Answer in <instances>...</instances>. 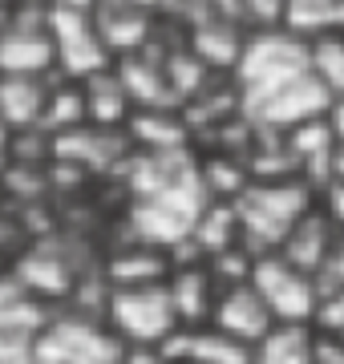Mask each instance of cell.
<instances>
[{"instance_id":"5","label":"cell","mask_w":344,"mask_h":364,"mask_svg":"<svg viewBox=\"0 0 344 364\" xmlns=\"http://www.w3.org/2000/svg\"><path fill=\"white\" fill-rule=\"evenodd\" d=\"M49 37H53V53H57V73L61 81L85 85L90 77L114 69V57L97 37L93 25V4H49Z\"/></svg>"},{"instance_id":"2","label":"cell","mask_w":344,"mask_h":364,"mask_svg":"<svg viewBox=\"0 0 344 364\" xmlns=\"http://www.w3.org/2000/svg\"><path fill=\"white\" fill-rule=\"evenodd\" d=\"M118 174L130 191V210H126L130 243H146L171 255L178 243L190 239L195 223L211 207L199 178V158L190 150H178V154L134 150Z\"/></svg>"},{"instance_id":"18","label":"cell","mask_w":344,"mask_h":364,"mask_svg":"<svg viewBox=\"0 0 344 364\" xmlns=\"http://www.w3.org/2000/svg\"><path fill=\"white\" fill-rule=\"evenodd\" d=\"M81 90H85V122L90 126H97V130H126L134 105H130V97H126L114 69L90 77Z\"/></svg>"},{"instance_id":"31","label":"cell","mask_w":344,"mask_h":364,"mask_svg":"<svg viewBox=\"0 0 344 364\" xmlns=\"http://www.w3.org/2000/svg\"><path fill=\"white\" fill-rule=\"evenodd\" d=\"M4 162H9V158H4V150H0V174H4Z\"/></svg>"},{"instance_id":"20","label":"cell","mask_w":344,"mask_h":364,"mask_svg":"<svg viewBox=\"0 0 344 364\" xmlns=\"http://www.w3.org/2000/svg\"><path fill=\"white\" fill-rule=\"evenodd\" d=\"M199 178L211 203H235L252 182V170H247V158L211 154V158H199Z\"/></svg>"},{"instance_id":"21","label":"cell","mask_w":344,"mask_h":364,"mask_svg":"<svg viewBox=\"0 0 344 364\" xmlns=\"http://www.w3.org/2000/svg\"><path fill=\"white\" fill-rule=\"evenodd\" d=\"M190 243L199 247L203 259H215L223 251L239 247V219H235V207L231 203H211L203 210V219L195 223L190 231Z\"/></svg>"},{"instance_id":"27","label":"cell","mask_w":344,"mask_h":364,"mask_svg":"<svg viewBox=\"0 0 344 364\" xmlns=\"http://www.w3.org/2000/svg\"><path fill=\"white\" fill-rule=\"evenodd\" d=\"M118 364H171L162 356V348H142V344H126Z\"/></svg>"},{"instance_id":"22","label":"cell","mask_w":344,"mask_h":364,"mask_svg":"<svg viewBox=\"0 0 344 364\" xmlns=\"http://www.w3.org/2000/svg\"><path fill=\"white\" fill-rule=\"evenodd\" d=\"M85 122V90L73 85V81H61L49 90V102H45V117H41V130L49 138H61V134H73Z\"/></svg>"},{"instance_id":"13","label":"cell","mask_w":344,"mask_h":364,"mask_svg":"<svg viewBox=\"0 0 344 364\" xmlns=\"http://www.w3.org/2000/svg\"><path fill=\"white\" fill-rule=\"evenodd\" d=\"M166 296L174 304L178 328H207L215 312V299H219V287H215L207 263H195V267H171Z\"/></svg>"},{"instance_id":"19","label":"cell","mask_w":344,"mask_h":364,"mask_svg":"<svg viewBox=\"0 0 344 364\" xmlns=\"http://www.w3.org/2000/svg\"><path fill=\"white\" fill-rule=\"evenodd\" d=\"M252 364H316V328L276 324L252 348Z\"/></svg>"},{"instance_id":"3","label":"cell","mask_w":344,"mask_h":364,"mask_svg":"<svg viewBox=\"0 0 344 364\" xmlns=\"http://www.w3.org/2000/svg\"><path fill=\"white\" fill-rule=\"evenodd\" d=\"M239 219V247L255 259L276 255L296 223L316 210V191L300 178L288 182H247V191L231 203Z\"/></svg>"},{"instance_id":"28","label":"cell","mask_w":344,"mask_h":364,"mask_svg":"<svg viewBox=\"0 0 344 364\" xmlns=\"http://www.w3.org/2000/svg\"><path fill=\"white\" fill-rule=\"evenodd\" d=\"M316 364H344V340H332L316 332Z\"/></svg>"},{"instance_id":"24","label":"cell","mask_w":344,"mask_h":364,"mask_svg":"<svg viewBox=\"0 0 344 364\" xmlns=\"http://www.w3.org/2000/svg\"><path fill=\"white\" fill-rule=\"evenodd\" d=\"M316 332L332 340H344V287L324 291L320 296V312H316Z\"/></svg>"},{"instance_id":"32","label":"cell","mask_w":344,"mask_h":364,"mask_svg":"<svg viewBox=\"0 0 344 364\" xmlns=\"http://www.w3.org/2000/svg\"><path fill=\"white\" fill-rule=\"evenodd\" d=\"M0 275H4V267H0Z\"/></svg>"},{"instance_id":"16","label":"cell","mask_w":344,"mask_h":364,"mask_svg":"<svg viewBox=\"0 0 344 364\" xmlns=\"http://www.w3.org/2000/svg\"><path fill=\"white\" fill-rule=\"evenodd\" d=\"M114 73H118L122 90H126L134 109H178L171 85H166V73H162V61L138 53V57L114 61Z\"/></svg>"},{"instance_id":"15","label":"cell","mask_w":344,"mask_h":364,"mask_svg":"<svg viewBox=\"0 0 344 364\" xmlns=\"http://www.w3.org/2000/svg\"><path fill=\"white\" fill-rule=\"evenodd\" d=\"M126 138L138 154H178L186 150L190 122L178 109H134L126 122Z\"/></svg>"},{"instance_id":"10","label":"cell","mask_w":344,"mask_h":364,"mask_svg":"<svg viewBox=\"0 0 344 364\" xmlns=\"http://www.w3.org/2000/svg\"><path fill=\"white\" fill-rule=\"evenodd\" d=\"M211 328L223 332V336H231V340H239V344H247V348H255L276 328V320L267 312V304L259 299V291L252 284H243V287L219 291L215 312H211Z\"/></svg>"},{"instance_id":"17","label":"cell","mask_w":344,"mask_h":364,"mask_svg":"<svg viewBox=\"0 0 344 364\" xmlns=\"http://www.w3.org/2000/svg\"><path fill=\"white\" fill-rule=\"evenodd\" d=\"M45 102H49V81L0 77V130L4 134L41 130Z\"/></svg>"},{"instance_id":"4","label":"cell","mask_w":344,"mask_h":364,"mask_svg":"<svg viewBox=\"0 0 344 364\" xmlns=\"http://www.w3.org/2000/svg\"><path fill=\"white\" fill-rule=\"evenodd\" d=\"M122 344L102 316L90 312H57L41 328L33 364H118Z\"/></svg>"},{"instance_id":"8","label":"cell","mask_w":344,"mask_h":364,"mask_svg":"<svg viewBox=\"0 0 344 364\" xmlns=\"http://www.w3.org/2000/svg\"><path fill=\"white\" fill-rule=\"evenodd\" d=\"M49 316L53 312L28 296L9 272L0 275V364H33V348Z\"/></svg>"},{"instance_id":"1","label":"cell","mask_w":344,"mask_h":364,"mask_svg":"<svg viewBox=\"0 0 344 364\" xmlns=\"http://www.w3.org/2000/svg\"><path fill=\"white\" fill-rule=\"evenodd\" d=\"M239 97V117L255 134H291L296 126L328 117L332 97L312 73L308 41L288 28H264L247 33L243 57L231 73Z\"/></svg>"},{"instance_id":"30","label":"cell","mask_w":344,"mask_h":364,"mask_svg":"<svg viewBox=\"0 0 344 364\" xmlns=\"http://www.w3.org/2000/svg\"><path fill=\"white\" fill-rule=\"evenodd\" d=\"M332 178L344 182V150H336V158H332Z\"/></svg>"},{"instance_id":"6","label":"cell","mask_w":344,"mask_h":364,"mask_svg":"<svg viewBox=\"0 0 344 364\" xmlns=\"http://www.w3.org/2000/svg\"><path fill=\"white\" fill-rule=\"evenodd\" d=\"M102 320L122 344H142V348H162L178 332V316H174V304L166 296V284L109 291Z\"/></svg>"},{"instance_id":"25","label":"cell","mask_w":344,"mask_h":364,"mask_svg":"<svg viewBox=\"0 0 344 364\" xmlns=\"http://www.w3.org/2000/svg\"><path fill=\"white\" fill-rule=\"evenodd\" d=\"M316 198H320V207H316V210L324 215V219H328V227H332L336 235H344V182L332 178Z\"/></svg>"},{"instance_id":"14","label":"cell","mask_w":344,"mask_h":364,"mask_svg":"<svg viewBox=\"0 0 344 364\" xmlns=\"http://www.w3.org/2000/svg\"><path fill=\"white\" fill-rule=\"evenodd\" d=\"M336 239L340 235L328 227V219L320 215V210H312V215H304V219L296 223V231L284 239V247L276 251L284 263H291L296 272L312 275V279H320V272L328 267L332 259V247H336Z\"/></svg>"},{"instance_id":"11","label":"cell","mask_w":344,"mask_h":364,"mask_svg":"<svg viewBox=\"0 0 344 364\" xmlns=\"http://www.w3.org/2000/svg\"><path fill=\"white\" fill-rule=\"evenodd\" d=\"M93 25L97 37L109 49L114 61L122 57H138L154 37V9L150 4H93Z\"/></svg>"},{"instance_id":"29","label":"cell","mask_w":344,"mask_h":364,"mask_svg":"<svg viewBox=\"0 0 344 364\" xmlns=\"http://www.w3.org/2000/svg\"><path fill=\"white\" fill-rule=\"evenodd\" d=\"M328 130H332V142H336V150H344V97L340 102H332V109H328Z\"/></svg>"},{"instance_id":"26","label":"cell","mask_w":344,"mask_h":364,"mask_svg":"<svg viewBox=\"0 0 344 364\" xmlns=\"http://www.w3.org/2000/svg\"><path fill=\"white\" fill-rule=\"evenodd\" d=\"M320 296L324 291H336V287H344V235L336 239V247H332V259H328V267L320 272Z\"/></svg>"},{"instance_id":"12","label":"cell","mask_w":344,"mask_h":364,"mask_svg":"<svg viewBox=\"0 0 344 364\" xmlns=\"http://www.w3.org/2000/svg\"><path fill=\"white\" fill-rule=\"evenodd\" d=\"M102 279L109 284V291H130V287H158L171 279V255L146 243H126L106 259Z\"/></svg>"},{"instance_id":"7","label":"cell","mask_w":344,"mask_h":364,"mask_svg":"<svg viewBox=\"0 0 344 364\" xmlns=\"http://www.w3.org/2000/svg\"><path fill=\"white\" fill-rule=\"evenodd\" d=\"M252 287L259 291V299L267 304V312H272L276 324H312L316 328L320 284L312 275L296 272L279 255H264L252 267Z\"/></svg>"},{"instance_id":"23","label":"cell","mask_w":344,"mask_h":364,"mask_svg":"<svg viewBox=\"0 0 344 364\" xmlns=\"http://www.w3.org/2000/svg\"><path fill=\"white\" fill-rule=\"evenodd\" d=\"M308 57H312V73L328 90L332 102L344 97V33H328V37L308 41Z\"/></svg>"},{"instance_id":"9","label":"cell","mask_w":344,"mask_h":364,"mask_svg":"<svg viewBox=\"0 0 344 364\" xmlns=\"http://www.w3.org/2000/svg\"><path fill=\"white\" fill-rule=\"evenodd\" d=\"M9 275H13L33 299L45 304V299L73 296V287H77V279H81V267L61 251V243H33V247H25L16 255Z\"/></svg>"}]
</instances>
